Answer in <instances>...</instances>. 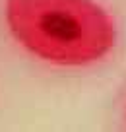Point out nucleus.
Wrapping results in <instances>:
<instances>
[{"label": "nucleus", "instance_id": "obj_1", "mask_svg": "<svg viewBox=\"0 0 126 132\" xmlns=\"http://www.w3.org/2000/svg\"><path fill=\"white\" fill-rule=\"evenodd\" d=\"M4 16L14 39L51 64H93L116 43L114 20L93 0H6Z\"/></svg>", "mask_w": 126, "mask_h": 132}]
</instances>
